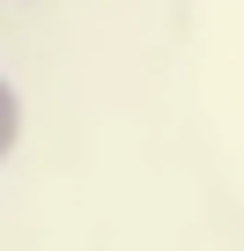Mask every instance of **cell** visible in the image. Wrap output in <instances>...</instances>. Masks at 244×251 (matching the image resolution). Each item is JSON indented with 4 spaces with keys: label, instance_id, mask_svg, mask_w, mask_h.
<instances>
[{
    "label": "cell",
    "instance_id": "1",
    "mask_svg": "<svg viewBox=\"0 0 244 251\" xmlns=\"http://www.w3.org/2000/svg\"><path fill=\"white\" fill-rule=\"evenodd\" d=\"M15 141H23V96H15L8 74H0V163L15 155Z\"/></svg>",
    "mask_w": 244,
    "mask_h": 251
}]
</instances>
